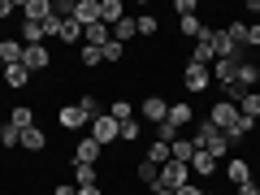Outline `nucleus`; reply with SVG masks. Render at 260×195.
Masks as SVG:
<instances>
[{
	"mask_svg": "<svg viewBox=\"0 0 260 195\" xmlns=\"http://www.w3.org/2000/svg\"><path fill=\"white\" fill-rule=\"evenodd\" d=\"M191 156H195V139H191V135H178V139L169 143V160H178V165H191Z\"/></svg>",
	"mask_w": 260,
	"mask_h": 195,
	"instance_id": "ddd939ff",
	"label": "nucleus"
},
{
	"mask_svg": "<svg viewBox=\"0 0 260 195\" xmlns=\"http://www.w3.org/2000/svg\"><path fill=\"white\" fill-rule=\"evenodd\" d=\"M135 178H139V182H143V186H148V191H152V186L160 182V165H152V160L143 156L139 165H135Z\"/></svg>",
	"mask_w": 260,
	"mask_h": 195,
	"instance_id": "4be33fe9",
	"label": "nucleus"
},
{
	"mask_svg": "<svg viewBox=\"0 0 260 195\" xmlns=\"http://www.w3.org/2000/svg\"><path fill=\"white\" fill-rule=\"evenodd\" d=\"M9 121H13V126H18V130H26V126H35V109H30V104H18V109L9 113Z\"/></svg>",
	"mask_w": 260,
	"mask_h": 195,
	"instance_id": "bb28decb",
	"label": "nucleus"
},
{
	"mask_svg": "<svg viewBox=\"0 0 260 195\" xmlns=\"http://www.w3.org/2000/svg\"><path fill=\"white\" fill-rule=\"evenodd\" d=\"M225 35H230V39H234V44H239V48H247V26H243L239 18H234L230 26H225Z\"/></svg>",
	"mask_w": 260,
	"mask_h": 195,
	"instance_id": "c9c22d12",
	"label": "nucleus"
},
{
	"mask_svg": "<svg viewBox=\"0 0 260 195\" xmlns=\"http://www.w3.org/2000/svg\"><path fill=\"white\" fill-rule=\"evenodd\" d=\"M74 104H78V109H83V117H87V121H95V117H100V113H104V104L95 100V91H83V95H78Z\"/></svg>",
	"mask_w": 260,
	"mask_h": 195,
	"instance_id": "5701e85b",
	"label": "nucleus"
},
{
	"mask_svg": "<svg viewBox=\"0 0 260 195\" xmlns=\"http://www.w3.org/2000/svg\"><path fill=\"white\" fill-rule=\"evenodd\" d=\"M22 44H26V48L44 44V26H39V22H22Z\"/></svg>",
	"mask_w": 260,
	"mask_h": 195,
	"instance_id": "c756f323",
	"label": "nucleus"
},
{
	"mask_svg": "<svg viewBox=\"0 0 260 195\" xmlns=\"http://www.w3.org/2000/svg\"><path fill=\"white\" fill-rule=\"evenodd\" d=\"M225 178H230V186L251 182V165H247L243 156H230V160H225Z\"/></svg>",
	"mask_w": 260,
	"mask_h": 195,
	"instance_id": "dca6fc26",
	"label": "nucleus"
},
{
	"mask_svg": "<svg viewBox=\"0 0 260 195\" xmlns=\"http://www.w3.org/2000/svg\"><path fill=\"white\" fill-rule=\"evenodd\" d=\"M208 87H213V70H208V65L186 61V70H182V91H186V95H200V91H208Z\"/></svg>",
	"mask_w": 260,
	"mask_h": 195,
	"instance_id": "f03ea898",
	"label": "nucleus"
},
{
	"mask_svg": "<svg viewBox=\"0 0 260 195\" xmlns=\"http://www.w3.org/2000/svg\"><path fill=\"white\" fill-rule=\"evenodd\" d=\"M13 9H18V0H0V22L9 18V13H13Z\"/></svg>",
	"mask_w": 260,
	"mask_h": 195,
	"instance_id": "c03bdc74",
	"label": "nucleus"
},
{
	"mask_svg": "<svg viewBox=\"0 0 260 195\" xmlns=\"http://www.w3.org/2000/svg\"><path fill=\"white\" fill-rule=\"evenodd\" d=\"M174 9L182 13V18H191V13H195V0H174Z\"/></svg>",
	"mask_w": 260,
	"mask_h": 195,
	"instance_id": "79ce46f5",
	"label": "nucleus"
},
{
	"mask_svg": "<svg viewBox=\"0 0 260 195\" xmlns=\"http://www.w3.org/2000/svg\"><path fill=\"white\" fill-rule=\"evenodd\" d=\"M234 83H239L243 91H256V83H260V65H256V61H243L239 70H234ZM225 87H230V83H225Z\"/></svg>",
	"mask_w": 260,
	"mask_h": 195,
	"instance_id": "f8f14e48",
	"label": "nucleus"
},
{
	"mask_svg": "<svg viewBox=\"0 0 260 195\" xmlns=\"http://www.w3.org/2000/svg\"><path fill=\"white\" fill-rule=\"evenodd\" d=\"M56 126H61V130H83L87 117H83L78 104H61V109H56Z\"/></svg>",
	"mask_w": 260,
	"mask_h": 195,
	"instance_id": "6e6552de",
	"label": "nucleus"
},
{
	"mask_svg": "<svg viewBox=\"0 0 260 195\" xmlns=\"http://www.w3.org/2000/svg\"><path fill=\"white\" fill-rule=\"evenodd\" d=\"M239 113L256 121V117H260V91H247V95H243V100H239Z\"/></svg>",
	"mask_w": 260,
	"mask_h": 195,
	"instance_id": "c85d7f7f",
	"label": "nucleus"
},
{
	"mask_svg": "<svg viewBox=\"0 0 260 195\" xmlns=\"http://www.w3.org/2000/svg\"><path fill=\"white\" fill-rule=\"evenodd\" d=\"M234 195H260V182L251 178V182H243V186H234Z\"/></svg>",
	"mask_w": 260,
	"mask_h": 195,
	"instance_id": "ea45409f",
	"label": "nucleus"
},
{
	"mask_svg": "<svg viewBox=\"0 0 260 195\" xmlns=\"http://www.w3.org/2000/svg\"><path fill=\"white\" fill-rule=\"evenodd\" d=\"M121 18H126V9H121V0H100V22H104V26H117V22Z\"/></svg>",
	"mask_w": 260,
	"mask_h": 195,
	"instance_id": "412c9836",
	"label": "nucleus"
},
{
	"mask_svg": "<svg viewBox=\"0 0 260 195\" xmlns=\"http://www.w3.org/2000/svg\"><path fill=\"white\" fill-rule=\"evenodd\" d=\"M78 61H83L87 70H95V65H104V56H100V48H91V44H83V48H78Z\"/></svg>",
	"mask_w": 260,
	"mask_h": 195,
	"instance_id": "473e14b6",
	"label": "nucleus"
},
{
	"mask_svg": "<svg viewBox=\"0 0 260 195\" xmlns=\"http://www.w3.org/2000/svg\"><path fill=\"white\" fill-rule=\"evenodd\" d=\"M156 139H160V143H174V139H178V130L169 126V121H160V126H156Z\"/></svg>",
	"mask_w": 260,
	"mask_h": 195,
	"instance_id": "58836bf2",
	"label": "nucleus"
},
{
	"mask_svg": "<svg viewBox=\"0 0 260 195\" xmlns=\"http://www.w3.org/2000/svg\"><path fill=\"white\" fill-rule=\"evenodd\" d=\"M109 117L113 121H130V117H135V113H130V100H121V95H117V100L109 104Z\"/></svg>",
	"mask_w": 260,
	"mask_h": 195,
	"instance_id": "f704fd0d",
	"label": "nucleus"
},
{
	"mask_svg": "<svg viewBox=\"0 0 260 195\" xmlns=\"http://www.w3.org/2000/svg\"><path fill=\"white\" fill-rule=\"evenodd\" d=\"M234 117H239V104H230V100H217L213 104V109H208V126H217V130H221V135H225V130H230L234 126Z\"/></svg>",
	"mask_w": 260,
	"mask_h": 195,
	"instance_id": "20e7f679",
	"label": "nucleus"
},
{
	"mask_svg": "<svg viewBox=\"0 0 260 195\" xmlns=\"http://www.w3.org/2000/svg\"><path fill=\"white\" fill-rule=\"evenodd\" d=\"M70 165H74V160H70ZM74 186H100L95 165H74Z\"/></svg>",
	"mask_w": 260,
	"mask_h": 195,
	"instance_id": "b1692460",
	"label": "nucleus"
},
{
	"mask_svg": "<svg viewBox=\"0 0 260 195\" xmlns=\"http://www.w3.org/2000/svg\"><path fill=\"white\" fill-rule=\"evenodd\" d=\"M191 139H195V148H204L208 156H217V160H230V156H234V152H230V139H225L217 126H208V121H195V135H191Z\"/></svg>",
	"mask_w": 260,
	"mask_h": 195,
	"instance_id": "f257e3e1",
	"label": "nucleus"
},
{
	"mask_svg": "<svg viewBox=\"0 0 260 195\" xmlns=\"http://www.w3.org/2000/svg\"><path fill=\"white\" fill-rule=\"evenodd\" d=\"M22 52H26L22 39H0V65H22Z\"/></svg>",
	"mask_w": 260,
	"mask_h": 195,
	"instance_id": "6ab92c4d",
	"label": "nucleus"
},
{
	"mask_svg": "<svg viewBox=\"0 0 260 195\" xmlns=\"http://www.w3.org/2000/svg\"><path fill=\"white\" fill-rule=\"evenodd\" d=\"M148 160H152V165H165V160H169V143H152V148H148Z\"/></svg>",
	"mask_w": 260,
	"mask_h": 195,
	"instance_id": "4c0bfd02",
	"label": "nucleus"
},
{
	"mask_svg": "<svg viewBox=\"0 0 260 195\" xmlns=\"http://www.w3.org/2000/svg\"><path fill=\"white\" fill-rule=\"evenodd\" d=\"M78 195H104L100 186H78Z\"/></svg>",
	"mask_w": 260,
	"mask_h": 195,
	"instance_id": "49530a36",
	"label": "nucleus"
},
{
	"mask_svg": "<svg viewBox=\"0 0 260 195\" xmlns=\"http://www.w3.org/2000/svg\"><path fill=\"white\" fill-rule=\"evenodd\" d=\"M247 48H256V52H260V22H256V26H247Z\"/></svg>",
	"mask_w": 260,
	"mask_h": 195,
	"instance_id": "a19ab883",
	"label": "nucleus"
},
{
	"mask_svg": "<svg viewBox=\"0 0 260 195\" xmlns=\"http://www.w3.org/2000/svg\"><path fill=\"white\" fill-rule=\"evenodd\" d=\"M217 165H221L217 156H208L204 148H195V156H191V174H200V178H213V174H217Z\"/></svg>",
	"mask_w": 260,
	"mask_h": 195,
	"instance_id": "a211bd4d",
	"label": "nucleus"
},
{
	"mask_svg": "<svg viewBox=\"0 0 260 195\" xmlns=\"http://www.w3.org/2000/svg\"><path fill=\"white\" fill-rule=\"evenodd\" d=\"M174 195H204V186H191V182H186V186H178Z\"/></svg>",
	"mask_w": 260,
	"mask_h": 195,
	"instance_id": "a18cd8bd",
	"label": "nucleus"
},
{
	"mask_svg": "<svg viewBox=\"0 0 260 195\" xmlns=\"http://www.w3.org/2000/svg\"><path fill=\"white\" fill-rule=\"evenodd\" d=\"M18 9H22V22H44L52 18V0H22Z\"/></svg>",
	"mask_w": 260,
	"mask_h": 195,
	"instance_id": "9b49d317",
	"label": "nucleus"
},
{
	"mask_svg": "<svg viewBox=\"0 0 260 195\" xmlns=\"http://www.w3.org/2000/svg\"><path fill=\"white\" fill-rule=\"evenodd\" d=\"M18 139H22V130L13 126V121H5V126H0V148H9V152H18Z\"/></svg>",
	"mask_w": 260,
	"mask_h": 195,
	"instance_id": "cd10ccee",
	"label": "nucleus"
},
{
	"mask_svg": "<svg viewBox=\"0 0 260 195\" xmlns=\"http://www.w3.org/2000/svg\"><path fill=\"white\" fill-rule=\"evenodd\" d=\"M52 195H78V186H70V182H56V186H52Z\"/></svg>",
	"mask_w": 260,
	"mask_h": 195,
	"instance_id": "37998d69",
	"label": "nucleus"
},
{
	"mask_svg": "<svg viewBox=\"0 0 260 195\" xmlns=\"http://www.w3.org/2000/svg\"><path fill=\"white\" fill-rule=\"evenodd\" d=\"M74 22L78 26H95V22H100V0H78V9H74Z\"/></svg>",
	"mask_w": 260,
	"mask_h": 195,
	"instance_id": "f3484780",
	"label": "nucleus"
},
{
	"mask_svg": "<svg viewBox=\"0 0 260 195\" xmlns=\"http://www.w3.org/2000/svg\"><path fill=\"white\" fill-rule=\"evenodd\" d=\"M18 148L22 152H48V135L39 126H26V130H22V139H18Z\"/></svg>",
	"mask_w": 260,
	"mask_h": 195,
	"instance_id": "4468645a",
	"label": "nucleus"
},
{
	"mask_svg": "<svg viewBox=\"0 0 260 195\" xmlns=\"http://www.w3.org/2000/svg\"><path fill=\"white\" fill-rule=\"evenodd\" d=\"M0 78H5V87H13V91H18V87L30 83V70H26V65H5V70H0Z\"/></svg>",
	"mask_w": 260,
	"mask_h": 195,
	"instance_id": "aec40b11",
	"label": "nucleus"
},
{
	"mask_svg": "<svg viewBox=\"0 0 260 195\" xmlns=\"http://www.w3.org/2000/svg\"><path fill=\"white\" fill-rule=\"evenodd\" d=\"M100 152H104V148L87 135V139H78V148H74V165H95V160H100Z\"/></svg>",
	"mask_w": 260,
	"mask_h": 195,
	"instance_id": "2eb2a0df",
	"label": "nucleus"
},
{
	"mask_svg": "<svg viewBox=\"0 0 260 195\" xmlns=\"http://www.w3.org/2000/svg\"><path fill=\"white\" fill-rule=\"evenodd\" d=\"M139 113L152 121V126H160V121L169 117V104H165V95H143V104H139Z\"/></svg>",
	"mask_w": 260,
	"mask_h": 195,
	"instance_id": "0eeeda50",
	"label": "nucleus"
},
{
	"mask_svg": "<svg viewBox=\"0 0 260 195\" xmlns=\"http://www.w3.org/2000/svg\"><path fill=\"white\" fill-rule=\"evenodd\" d=\"M0 126H5V121H0Z\"/></svg>",
	"mask_w": 260,
	"mask_h": 195,
	"instance_id": "09e8293b",
	"label": "nucleus"
},
{
	"mask_svg": "<svg viewBox=\"0 0 260 195\" xmlns=\"http://www.w3.org/2000/svg\"><path fill=\"white\" fill-rule=\"evenodd\" d=\"M91 139L100 143V148H113V143H117V121H113L109 113H100V117L91 121Z\"/></svg>",
	"mask_w": 260,
	"mask_h": 195,
	"instance_id": "423d86ee",
	"label": "nucleus"
},
{
	"mask_svg": "<svg viewBox=\"0 0 260 195\" xmlns=\"http://www.w3.org/2000/svg\"><path fill=\"white\" fill-rule=\"evenodd\" d=\"M178 30H182L186 39H200V30H204V22H200V18L191 13V18H178Z\"/></svg>",
	"mask_w": 260,
	"mask_h": 195,
	"instance_id": "72a5a7b5",
	"label": "nucleus"
},
{
	"mask_svg": "<svg viewBox=\"0 0 260 195\" xmlns=\"http://www.w3.org/2000/svg\"><path fill=\"white\" fill-rule=\"evenodd\" d=\"M135 35H139V30H135V18H130V13H126V18H121L117 26H113V39H117V44L126 48V39H135Z\"/></svg>",
	"mask_w": 260,
	"mask_h": 195,
	"instance_id": "a878e982",
	"label": "nucleus"
},
{
	"mask_svg": "<svg viewBox=\"0 0 260 195\" xmlns=\"http://www.w3.org/2000/svg\"><path fill=\"white\" fill-rule=\"evenodd\" d=\"M22 65H26L30 74H39V70H48V65H52V52H48L44 44H35V48H26V52H22Z\"/></svg>",
	"mask_w": 260,
	"mask_h": 195,
	"instance_id": "1a4fd4ad",
	"label": "nucleus"
},
{
	"mask_svg": "<svg viewBox=\"0 0 260 195\" xmlns=\"http://www.w3.org/2000/svg\"><path fill=\"white\" fill-rule=\"evenodd\" d=\"M169 126H174V130H182V126H191V121H200V117H195V109H191V104H186V100H174V104H169Z\"/></svg>",
	"mask_w": 260,
	"mask_h": 195,
	"instance_id": "9d476101",
	"label": "nucleus"
},
{
	"mask_svg": "<svg viewBox=\"0 0 260 195\" xmlns=\"http://www.w3.org/2000/svg\"><path fill=\"white\" fill-rule=\"evenodd\" d=\"M100 56H104V61H109V65H113V61H121V56H126V48H121V44H117V39H109V44H104V48H100Z\"/></svg>",
	"mask_w": 260,
	"mask_h": 195,
	"instance_id": "e433bc0d",
	"label": "nucleus"
},
{
	"mask_svg": "<svg viewBox=\"0 0 260 195\" xmlns=\"http://www.w3.org/2000/svg\"><path fill=\"white\" fill-rule=\"evenodd\" d=\"M56 39H65V44H83V26H78L74 18L61 22V35H56Z\"/></svg>",
	"mask_w": 260,
	"mask_h": 195,
	"instance_id": "2f4dec72",
	"label": "nucleus"
},
{
	"mask_svg": "<svg viewBox=\"0 0 260 195\" xmlns=\"http://www.w3.org/2000/svg\"><path fill=\"white\" fill-rule=\"evenodd\" d=\"M148 195H174V191H165V186H152V191Z\"/></svg>",
	"mask_w": 260,
	"mask_h": 195,
	"instance_id": "de8ad7c7",
	"label": "nucleus"
},
{
	"mask_svg": "<svg viewBox=\"0 0 260 195\" xmlns=\"http://www.w3.org/2000/svg\"><path fill=\"white\" fill-rule=\"evenodd\" d=\"M135 30H139L143 39H152V35H156V30H160V22L152 18V13H139V18H135Z\"/></svg>",
	"mask_w": 260,
	"mask_h": 195,
	"instance_id": "7c9ffc66",
	"label": "nucleus"
},
{
	"mask_svg": "<svg viewBox=\"0 0 260 195\" xmlns=\"http://www.w3.org/2000/svg\"><path fill=\"white\" fill-rule=\"evenodd\" d=\"M139 135H143V126H139L135 117H130V121H117V139H121V143H139Z\"/></svg>",
	"mask_w": 260,
	"mask_h": 195,
	"instance_id": "393cba45",
	"label": "nucleus"
},
{
	"mask_svg": "<svg viewBox=\"0 0 260 195\" xmlns=\"http://www.w3.org/2000/svg\"><path fill=\"white\" fill-rule=\"evenodd\" d=\"M186 182H191V165H178V160H165V165H160V182L156 186L178 191V186H186Z\"/></svg>",
	"mask_w": 260,
	"mask_h": 195,
	"instance_id": "7ed1b4c3",
	"label": "nucleus"
},
{
	"mask_svg": "<svg viewBox=\"0 0 260 195\" xmlns=\"http://www.w3.org/2000/svg\"><path fill=\"white\" fill-rule=\"evenodd\" d=\"M191 61H195V65H213V61H217V48H213V26H204V30H200V39H195V48H191Z\"/></svg>",
	"mask_w": 260,
	"mask_h": 195,
	"instance_id": "39448f33",
	"label": "nucleus"
}]
</instances>
